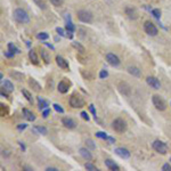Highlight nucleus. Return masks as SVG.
<instances>
[{
	"mask_svg": "<svg viewBox=\"0 0 171 171\" xmlns=\"http://www.w3.org/2000/svg\"><path fill=\"white\" fill-rule=\"evenodd\" d=\"M14 19H15L16 22L22 23V24H27L30 22L29 14L26 13L24 9H22V8H17V9L14 10Z\"/></svg>",
	"mask_w": 171,
	"mask_h": 171,
	"instance_id": "1",
	"label": "nucleus"
},
{
	"mask_svg": "<svg viewBox=\"0 0 171 171\" xmlns=\"http://www.w3.org/2000/svg\"><path fill=\"white\" fill-rule=\"evenodd\" d=\"M112 128L114 129V131H116L118 133H123L127 130V123L123 119L118 118L112 122Z\"/></svg>",
	"mask_w": 171,
	"mask_h": 171,
	"instance_id": "2",
	"label": "nucleus"
},
{
	"mask_svg": "<svg viewBox=\"0 0 171 171\" xmlns=\"http://www.w3.org/2000/svg\"><path fill=\"white\" fill-rule=\"evenodd\" d=\"M78 19L80 22H82V23H91L93 22V14L90 13L89 10H84V9H80V10H78Z\"/></svg>",
	"mask_w": 171,
	"mask_h": 171,
	"instance_id": "3",
	"label": "nucleus"
},
{
	"mask_svg": "<svg viewBox=\"0 0 171 171\" xmlns=\"http://www.w3.org/2000/svg\"><path fill=\"white\" fill-rule=\"evenodd\" d=\"M152 101H153V105L155 106L156 110L158 111H165L167 110V103L165 101L158 95H154L152 97Z\"/></svg>",
	"mask_w": 171,
	"mask_h": 171,
	"instance_id": "4",
	"label": "nucleus"
},
{
	"mask_svg": "<svg viewBox=\"0 0 171 171\" xmlns=\"http://www.w3.org/2000/svg\"><path fill=\"white\" fill-rule=\"evenodd\" d=\"M152 147L154 148L155 152H158V154H162V155L167 154V152H168V146H167V144L163 143V141H161V140H154L152 144Z\"/></svg>",
	"mask_w": 171,
	"mask_h": 171,
	"instance_id": "5",
	"label": "nucleus"
},
{
	"mask_svg": "<svg viewBox=\"0 0 171 171\" xmlns=\"http://www.w3.org/2000/svg\"><path fill=\"white\" fill-rule=\"evenodd\" d=\"M144 31H145L148 36H151V37H155L158 33V27L154 25L152 22H150V21H146L145 23H144Z\"/></svg>",
	"mask_w": 171,
	"mask_h": 171,
	"instance_id": "6",
	"label": "nucleus"
},
{
	"mask_svg": "<svg viewBox=\"0 0 171 171\" xmlns=\"http://www.w3.org/2000/svg\"><path fill=\"white\" fill-rule=\"evenodd\" d=\"M84 101L82 99V97L78 95H72L70 98V105L72 106L73 108H81L84 106Z\"/></svg>",
	"mask_w": 171,
	"mask_h": 171,
	"instance_id": "7",
	"label": "nucleus"
},
{
	"mask_svg": "<svg viewBox=\"0 0 171 171\" xmlns=\"http://www.w3.org/2000/svg\"><path fill=\"white\" fill-rule=\"evenodd\" d=\"M118 88H119V91H120L123 96H127V97H129V96L131 95V87H130L127 82H123V81L119 82V84H118Z\"/></svg>",
	"mask_w": 171,
	"mask_h": 171,
	"instance_id": "8",
	"label": "nucleus"
},
{
	"mask_svg": "<svg viewBox=\"0 0 171 171\" xmlns=\"http://www.w3.org/2000/svg\"><path fill=\"white\" fill-rule=\"evenodd\" d=\"M106 61H107V63L111 66H119L121 63L120 58L116 56L115 54H113V53H108L106 55Z\"/></svg>",
	"mask_w": 171,
	"mask_h": 171,
	"instance_id": "9",
	"label": "nucleus"
},
{
	"mask_svg": "<svg viewBox=\"0 0 171 171\" xmlns=\"http://www.w3.org/2000/svg\"><path fill=\"white\" fill-rule=\"evenodd\" d=\"M70 86H71V82L70 81H66V80H62L59 81V83L57 84V89L61 94H66L70 89Z\"/></svg>",
	"mask_w": 171,
	"mask_h": 171,
	"instance_id": "10",
	"label": "nucleus"
},
{
	"mask_svg": "<svg viewBox=\"0 0 171 171\" xmlns=\"http://www.w3.org/2000/svg\"><path fill=\"white\" fill-rule=\"evenodd\" d=\"M146 82L148 86H151L152 88L154 89H160L161 88V82H160V80L156 79L155 76H147V79H146Z\"/></svg>",
	"mask_w": 171,
	"mask_h": 171,
	"instance_id": "11",
	"label": "nucleus"
},
{
	"mask_svg": "<svg viewBox=\"0 0 171 171\" xmlns=\"http://www.w3.org/2000/svg\"><path fill=\"white\" fill-rule=\"evenodd\" d=\"M115 154L118 156H120L121 158H130V152L128 151L127 148H123V147H118L114 150Z\"/></svg>",
	"mask_w": 171,
	"mask_h": 171,
	"instance_id": "12",
	"label": "nucleus"
},
{
	"mask_svg": "<svg viewBox=\"0 0 171 171\" xmlns=\"http://www.w3.org/2000/svg\"><path fill=\"white\" fill-rule=\"evenodd\" d=\"M62 123H63V126L65 128H67V129H74L76 127V122L73 119H71V118H67V116H65L62 119Z\"/></svg>",
	"mask_w": 171,
	"mask_h": 171,
	"instance_id": "13",
	"label": "nucleus"
},
{
	"mask_svg": "<svg viewBox=\"0 0 171 171\" xmlns=\"http://www.w3.org/2000/svg\"><path fill=\"white\" fill-rule=\"evenodd\" d=\"M56 64L63 70H69L70 65H69V62L62 56H56Z\"/></svg>",
	"mask_w": 171,
	"mask_h": 171,
	"instance_id": "14",
	"label": "nucleus"
},
{
	"mask_svg": "<svg viewBox=\"0 0 171 171\" xmlns=\"http://www.w3.org/2000/svg\"><path fill=\"white\" fill-rule=\"evenodd\" d=\"M124 13L130 19H137V17H138V13H137L136 8H133V7H126Z\"/></svg>",
	"mask_w": 171,
	"mask_h": 171,
	"instance_id": "15",
	"label": "nucleus"
},
{
	"mask_svg": "<svg viewBox=\"0 0 171 171\" xmlns=\"http://www.w3.org/2000/svg\"><path fill=\"white\" fill-rule=\"evenodd\" d=\"M105 165L110 170H114V171L120 170V167L116 164L114 161H112L111 158H106V160H105Z\"/></svg>",
	"mask_w": 171,
	"mask_h": 171,
	"instance_id": "16",
	"label": "nucleus"
},
{
	"mask_svg": "<svg viewBox=\"0 0 171 171\" xmlns=\"http://www.w3.org/2000/svg\"><path fill=\"white\" fill-rule=\"evenodd\" d=\"M79 153H80V155H81V156H82L84 160H87V161H90V160H93V155H91V153L88 151V148L81 147V148L79 150Z\"/></svg>",
	"mask_w": 171,
	"mask_h": 171,
	"instance_id": "17",
	"label": "nucleus"
},
{
	"mask_svg": "<svg viewBox=\"0 0 171 171\" xmlns=\"http://www.w3.org/2000/svg\"><path fill=\"white\" fill-rule=\"evenodd\" d=\"M29 84H30V87H31L36 93L41 91V86H40V83H39L38 81H36L33 78H30V80H29Z\"/></svg>",
	"mask_w": 171,
	"mask_h": 171,
	"instance_id": "18",
	"label": "nucleus"
},
{
	"mask_svg": "<svg viewBox=\"0 0 171 171\" xmlns=\"http://www.w3.org/2000/svg\"><path fill=\"white\" fill-rule=\"evenodd\" d=\"M32 131L34 133H37V135H47V133H48L47 128L41 127V126H34L32 128Z\"/></svg>",
	"mask_w": 171,
	"mask_h": 171,
	"instance_id": "19",
	"label": "nucleus"
},
{
	"mask_svg": "<svg viewBox=\"0 0 171 171\" xmlns=\"http://www.w3.org/2000/svg\"><path fill=\"white\" fill-rule=\"evenodd\" d=\"M40 56L42 58V61H44L46 64L50 63V54L46 50V49H41V50H40Z\"/></svg>",
	"mask_w": 171,
	"mask_h": 171,
	"instance_id": "20",
	"label": "nucleus"
},
{
	"mask_svg": "<svg viewBox=\"0 0 171 171\" xmlns=\"http://www.w3.org/2000/svg\"><path fill=\"white\" fill-rule=\"evenodd\" d=\"M23 115H24V118H25L27 121H34L36 120V115L32 113L31 111H29L27 108H23Z\"/></svg>",
	"mask_w": 171,
	"mask_h": 171,
	"instance_id": "21",
	"label": "nucleus"
},
{
	"mask_svg": "<svg viewBox=\"0 0 171 171\" xmlns=\"http://www.w3.org/2000/svg\"><path fill=\"white\" fill-rule=\"evenodd\" d=\"M29 58H30V61H31V63L33 65H38L39 64V58L37 56V53L34 50H30L29 51Z\"/></svg>",
	"mask_w": 171,
	"mask_h": 171,
	"instance_id": "22",
	"label": "nucleus"
},
{
	"mask_svg": "<svg viewBox=\"0 0 171 171\" xmlns=\"http://www.w3.org/2000/svg\"><path fill=\"white\" fill-rule=\"evenodd\" d=\"M128 72L130 74H133V76H137V78H139L141 76V71L138 67H136V66H129L128 67Z\"/></svg>",
	"mask_w": 171,
	"mask_h": 171,
	"instance_id": "23",
	"label": "nucleus"
},
{
	"mask_svg": "<svg viewBox=\"0 0 171 171\" xmlns=\"http://www.w3.org/2000/svg\"><path fill=\"white\" fill-rule=\"evenodd\" d=\"M2 88L5 89L8 93H13L14 91V84L9 80H6V81H2Z\"/></svg>",
	"mask_w": 171,
	"mask_h": 171,
	"instance_id": "24",
	"label": "nucleus"
},
{
	"mask_svg": "<svg viewBox=\"0 0 171 171\" xmlns=\"http://www.w3.org/2000/svg\"><path fill=\"white\" fill-rule=\"evenodd\" d=\"M9 76L10 78H14L15 80H17V81H22L23 79H24V74L23 73H21V72H17V71H13V72H10L9 73Z\"/></svg>",
	"mask_w": 171,
	"mask_h": 171,
	"instance_id": "25",
	"label": "nucleus"
},
{
	"mask_svg": "<svg viewBox=\"0 0 171 171\" xmlns=\"http://www.w3.org/2000/svg\"><path fill=\"white\" fill-rule=\"evenodd\" d=\"M38 106L39 110H46V108H48V106H49V103L47 101H44V98L38 97Z\"/></svg>",
	"mask_w": 171,
	"mask_h": 171,
	"instance_id": "26",
	"label": "nucleus"
},
{
	"mask_svg": "<svg viewBox=\"0 0 171 171\" xmlns=\"http://www.w3.org/2000/svg\"><path fill=\"white\" fill-rule=\"evenodd\" d=\"M72 46H73V47H74L76 50L79 51V53H81V54H84L86 49H84V47H83L81 44H79V42H76V41H73V42H72Z\"/></svg>",
	"mask_w": 171,
	"mask_h": 171,
	"instance_id": "27",
	"label": "nucleus"
},
{
	"mask_svg": "<svg viewBox=\"0 0 171 171\" xmlns=\"http://www.w3.org/2000/svg\"><path fill=\"white\" fill-rule=\"evenodd\" d=\"M7 47H8V50L12 51L13 54H19V53H21V50H19V48L14 44H12V42H9V44H7Z\"/></svg>",
	"mask_w": 171,
	"mask_h": 171,
	"instance_id": "28",
	"label": "nucleus"
},
{
	"mask_svg": "<svg viewBox=\"0 0 171 171\" xmlns=\"http://www.w3.org/2000/svg\"><path fill=\"white\" fill-rule=\"evenodd\" d=\"M22 94H23V96L25 97L27 101H30V103H33V97H32V95L27 91V90H25V89H22Z\"/></svg>",
	"mask_w": 171,
	"mask_h": 171,
	"instance_id": "29",
	"label": "nucleus"
},
{
	"mask_svg": "<svg viewBox=\"0 0 171 171\" xmlns=\"http://www.w3.org/2000/svg\"><path fill=\"white\" fill-rule=\"evenodd\" d=\"M66 30H67V32H71V33H73L76 31V26L73 25V23L71 22L70 19L66 22Z\"/></svg>",
	"mask_w": 171,
	"mask_h": 171,
	"instance_id": "30",
	"label": "nucleus"
},
{
	"mask_svg": "<svg viewBox=\"0 0 171 171\" xmlns=\"http://www.w3.org/2000/svg\"><path fill=\"white\" fill-rule=\"evenodd\" d=\"M37 38L39 40H47V39L49 38V34L46 33V32H41V33H39L38 36H37Z\"/></svg>",
	"mask_w": 171,
	"mask_h": 171,
	"instance_id": "31",
	"label": "nucleus"
},
{
	"mask_svg": "<svg viewBox=\"0 0 171 171\" xmlns=\"http://www.w3.org/2000/svg\"><path fill=\"white\" fill-rule=\"evenodd\" d=\"M152 15L156 19H160V17H161V10H160V9H158V8L152 9Z\"/></svg>",
	"mask_w": 171,
	"mask_h": 171,
	"instance_id": "32",
	"label": "nucleus"
},
{
	"mask_svg": "<svg viewBox=\"0 0 171 171\" xmlns=\"http://www.w3.org/2000/svg\"><path fill=\"white\" fill-rule=\"evenodd\" d=\"M95 136L97 138H101V139H107V135L105 133H103V131H97L95 133Z\"/></svg>",
	"mask_w": 171,
	"mask_h": 171,
	"instance_id": "33",
	"label": "nucleus"
},
{
	"mask_svg": "<svg viewBox=\"0 0 171 171\" xmlns=\"http://www.w3.org/2000/svg\"><path fill=\"white\" fill-rule=\"evenodd\" d=\"M34 2H36L41 9H46V8H47V5H46V2H44V0H34Z\"/></svg>",
	"mask_w": 171,
	"mask_h": 171,
	"instance_id": "34",
	"label": "nucleus"
},
{
	"mask_svg": "<svg viewBox=\"0 0 171 171\" xmlns=\"http://www.w3.org/2000/svg\"><path fill=\"white\" fill-rule=\"evenodd\" d=\"M50 4L55 7H59L64 4V0H50Z\"/></svg>",
	"mask_w": 171,
	"mask_h": 171,
	"instance_id": "35",
	"label": "nucleus"
},
{
	"mask_svg": "<svg viewBox=\"0 0 171 171\" xmlns=\"http://www.w3.org/2000/svg\"><path fill=\"white\" fill-rule=\"evenodd\" d=\"M84 168H86L87 170H89V171H97V170H98V169H97V168H96L93 163H86V164H84Z\"/></svg>",
	"mask_w": 171,
	"mask_h": 171,
	"instance_id": "36",
	"label": "nucleus"
},
{
	"mask_svg": "<svg viewBox=\"0 0 171 171\" xmlns=\"http://www.w3.org/2000/svg\"><path fill=\"white\" fill-rule=\"evenodd\" d=\"M108 76V72L106 70H101V72H99V78L101 79H106Z\"/></svg>",
	"mask_w": 171,
	"mask_h": 171,
	"instance_id": "37",
	"label": "nucleus"
},
{
	"mask_svg": "<svg viewBox=\"0 0 171 171\" xmlns=\"http://www.w3.org/2000/svg\"><path fill=\"white\" fill-rule=\"evenodd\" d=\"M53 106H54V108H55V111H56V112H58V113H64V110L62 108L61 105H58V104H54Z\"/></svg>",
	"mask_w": 171,
	"mask_h": 171,
	"instance_id": "38",
	"label": "nucleus"
},
{
	"mask_svg": "<svg viewBox=\"0 0 171 171\" xmlns=\"http://www.w3.org/2000/svg\"><path fill=\"white\" fill-rule=\"evenodd\" d=\"M86 144H87V146H89L91 150H95L96 148V146H95V144H94V141H93V140L88 139L87 141H86Z\"/></svg>",
	"mask_w": 171,
	"mask_h": 171,
	"instance_id": "39",
	"label": "nucleus"
},
{
	"mask_svg": "<svg viewBox=\"0 0 171 171\" xmlns=\"http://www.w3.org/2000/svg\"><path fill=\"white\" fill-rule=\"evenodd\" d=\"M49 114H50V110H49V108H46V110H44V112H42V118L46 119Z\"/></svg>",
	"mask_w": 171,
	"mask_h": 171,
	"instance_id": "40",
	"label": "nucleus"
},
{
	"mask_svg": "<svg viewBox=\"0 0 171 171\" xmlns=\"http://www.w3.org/2000/svg\"><path fill=\"white\" fill-rule=\"evenodd\" d=\"M162 170L171 171V164H169V163H165V164H163V167H162Z\"/></svg>",
	"mask_w": 171,
	"mask_h": 171,
	"instance_id": "41",
	"label": "nucleus"
},
{
	"mask_svg": "<svg viewBox=\"0 0 171 171\" xmlns=\"http://www.w3.org/2000/svg\"><path fill=\"white\" fill-rule=\"evenodd\" d=\"M26 128H27V124H25V123H22V124H19V126H17V130L22 131V130H24V129H26Z\"/></svg>",
	"mask_w": 171,
	"mask_h": 171,
	"instance_id": "42",
	"label": "nucleus"
},
{
	"mask_svg": "<svg viewBox=\"0 0 171 171\" xmlns=\"http://www.w3.org/2000/svg\"><path fill=\"white\" fill-rule=\"evenodd\" d=\"M81 118H82L83 120H86V121H89V115L87 114V112H81Z\"/></svg>",
	"mask_w": 171,
	"mask_h": 171,
	"instance_id": "43",
	"label": "nucleus"
},
{
	"mask_svg": "<svg viewBox=\"0 0 171 171\" xmlns=\"http://www.w3.org/2000/svg\"><path fill=\"white\" fill-rule=\"evenodd\" d=\"M56 31L57 33L59 34V36H62V37H65V33H64V30L62 27H56Z\"/></svg>",
	"mask_w": 171,
	"mask_h": 171,
	"instance_id": "44",
	"label": "nucleus"
},
{
	"mask_svg": "<svg viewBox=\"0 0 171 171\" xmlns=\"http://www.w3.org/2000/svg\"><path fill=\"white\" fill-rule=\"evenodd\" d=\"M89 110H90V112L93 113V115L96 118V110L95 107H94V105H90V106H89Z\"/></svg>",
	"mask_w": 171,
	"mask_h": 171,
	"instance_id": "45",
	"label": "nucleus"
},
{
	"mask_svg": "<svg viewBox=\"0 0 171 171\" xmlns=\"http://www.w3.org/2000/svg\"><path fill=\"white\" fill-rule=\"evenodd\" d=\"M14 55H15V54H13L12 51H9V50L5 51V56L6 57H9V58H10V57H14Z\"/></svg>",
	"mask_w": 171,
	"mask_h": 171,
	"instance_id": "46",
	"label": "nucleus"
},
{
	"mask_svg": "<svg viewBox=\"0 0 171 171\" xmlns=\"http://www.w3.org/2000/svg\"><path fill=\"white\" fill-rule=\"evenodd\" d=\"M46 171H58V169H57V168H54V167H48V168L46 169Z\"/></svg>",
	"mask_w": 171,
	"mask_h": 171,
	"instance_id": "47",
	"label": "nucleus"
},
{
	"mask_svg": "<svg viewBox=\"0 0 171 171\" xmlns=\"http://www.w3.org/2000/svg\"><path fill=\"white\" fill-rule=\"evenodd\" d=\"M106 140L110 141V144H114V143H115V139H114L113 137H107V139Z\"/></svg>",
	"mask_w": 171,
	"mask_h": 171,
	"instance_id": "48",
	"label": "nucleus"
},
{
	"mask_svg": "<svg viewBox=\"0 0 171 171\" xmlns=\"http://www.w3.org/2000/svg\"><path fill=\"white\" fill-rule=\"evenodd\" d=\"M19 146H21V148H22V151H25V146H24V144H22V141H19Z\"/></svg>",
	"mask_w": 171,
	"mask_h": 171,
	"instance_id": "49",
	"label": "nucleus"
},
{
	"mask_svg": "<svg viewBox=\"0 0 171 171\" xmlns=\"http://www.w3.org/2000/svg\"><path fill=\"white\" fill-rule=\"evenodd\" d=\"M23 169H25V170H27V171H31V170H33L32 168H30V167H27V165H24V167H23Z\"/></svg>",
	"mask_w": 171,
	"mask_h": 171,
	"instance_id": "50",
	"label": "nucleus"
},
{
	"mask_svg": "<svg viewBox=\"0 0 171 171\" xmlns=\"http://www.w3.org/2000/svg\"><path fill=\"white\" fill-rule=\"evenodd\" d=\"M170 162H171V158H170Z\"/></svg>",
	"mask_w": 171,
	"mask_h": 171,
	"instance_id": "51",
	"label": "nucleus"
}]
</instances>
